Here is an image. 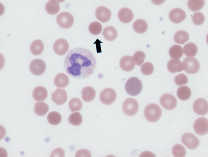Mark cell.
Segmentation results:
<instances>
[{
	"instance_id": "obj_1",
	"label": "cell",
	"mask_w": 208,
	"mask_h": 157,
	"mask_svg": "<svg viewBox=\"0 0 208 157\" xmlns=\"http://www.w3.org/2000/svg\"><path fill=\"white\" fill-rule=\"evenodd\" d=\"M96 66V59L93 54L89 50L80 47L71 50L64 62L66 73L70 76L78 79L90 76Z\"/></svg>"
},
{
	"instance_id": "obj_2",
	"label": "cell",
	"mask_w": 208,
	"mask_h": 157,
	"mask_svg": "<svg viewBox=\"0 0 208 157\" xmlns=\"http://www.w3.org/2000/svg\"><path fill=\"white\" fill-rule=\"evenodd\" d=\"M144 114L146 119L151 122H156L161 118L162 111L160 106L154 103H150L145 107Z\"/></svg>"
},
{
	"instance_id": "obj_3",
	"label": "cell",
	"mask_w": 208,
	"mask_h": 157,
	"mask_svg": "<svg viewBox=\"0 0 208 157\" xmlns=\"http://www.w3.org/2000/svg\"><path fill=\"white\" fill-rule=\"evenodd\" d=\"M125 90L129 95L135 96L138 95L142 89V84L138 78L133 77L129 78L126 83Z\"/></svg>"
},
{
	"instance_id": "obj_4",
	"label": "cell",
	"mask_w": 208,
	"mask_h": 157,
	"mask_svg": "<svg viewBox=\"0 0 208 157\" xmlns=\"http://www.w3.org/2000/svg\"><path fill=\"white\" fill-rule=\"evenodd\" d=\"M139 107L137 101L134 99L129 98L124 101L122 106L123 111L126 115L131 116L137 112Z\"/></svg>"
},
{
	"instance_id": "obj_5",
	"label": "cell",
	"mask_w": 208,
	"mask_h": 157,
	"mask_svg": "<svg viewBox=\"0 0 208 157\" xmlns=\"http://www.w3.org/2000/svg\"><path fill=\"white\" fill-rule=\"evenodd\" d=\"M185 71L189 74H194L199 70L200 66L198 60L194 57H186L183 61Z\"/></svg>"
},
{
	"instance_id": "obj_6",
	"label": "cell",
	"mask_w": 208,
	"mask_h": 157,
	"mask_svg": "<svg viewBox=\"0 0 208 157\" xmlns=\"http://www.w3.org/2000/svg\"><path fill=\"white\" fill-rule=\"evenodd\" d=\"M74 21L72 15L67 12H62L57 16V23L60 27L63 28L67 29L71 27Z\"/></svg>"
},
{
	"instance_id": "obj_7",
	"label": "cell",
	"mask_w": 208,
	"mask_h": 157,
	"mask_svg": "<svg viewBox=\"0 0 208 157\" xmlns=\"http://www.w3.org/2000/svg\"><path fill=\"white\" fill-rule=\"evenodd\" d=\"M160 102L162 106L167 110L173 109L177 104L176 98L170 93H166L162 95L160 98Z\"/></svg>"
},
{
	"instance_id": "obj_8",
	"label": "cell",
	"mask_w": 208,
	"mask_h": 157,
	"mask_svg": "<svg viewBox=\"0 0 208 157\" xmlns=\"http://www.w3.org/2000/svg\"><path fill=\"white\" fill-rule=\"evenodd\" d=\"M181 140L183 144L191 150L196 148L200 144L199 139L194 134L190 133L184 134L181 137Z\"/></svg>"
},
{
	"instance_id": "obj_9",
	"label": "cell",
	"mask_w": 208,
	"mask_h": 157,
	"mask_svg": "<svg viewBox=\"0 0 208 157\" xmlns=\"http://www.w3.org/2000/svg\"><path fill=\"white\" fill-rule=\"evenodd\" d=\"M116 94L115 90L110 88L104 89L100 92L99 98L101 101L106 105L112 104L115 100Z\"/></svg>"
},
{
	"instance_id": "obj_10",
	"label": "cell",
	"mask_w": 208,
	"mask_h": 157,
	"mask_svg": "<svg viewBox=\"0 0 208 157\" xmlns=\"http://www.w3.org/2000/svg\"><path fill=\"white\" fill-rule=\"evenodd\" d=\"M208 120L206 118L201 117L196 119L193 124V128L197 134L202 135L208 133Z\"/></svg>"
},
{
	"instance_id": "obj_11",
	"label": "cell",
	"mask_w": 208,
	"mask_h": 157,
	"mask_svg": "<svg viewBox=\"0 0 208 157\" xmlns=\"http://www.w3.org/2000/svg\"><path fill=\"white\" fill-rule=\"evenodd\" d=\"M30 72L35 75L42 74L45 71L46 65L45 63L41 59H36L32 60L29 66Z\"/></svg>"
},
{
	"instance_id": "obj_12",
	"label": "cell",
	"mask_w": 208,
	"mask_h": 157,
	"mask_svg": "<svg viewBox=\"0 0 208 157\" xmlns=\"http://www.w3.org/2000/svg\"><path fill=\"white\" fill-rule=\"evenodd\" d=\"M69 49L68 42L65 39L60 38L56 40L54 42L53 49L57 55L62 56L65 54Z\"/></svg>"
},
{
	"instance_id": "obj_13",
	"label": "cell",
	"mask_w": 208,
	"mask_h": 157,
	"mask_svg": "<svg viewBox=\"0 0 208 157\" xmlns=\"http://www.w3.org/2000/svg\"><path fill=\"white\" fill-rule=\"evenodd\" d=\"M208 103L204 99L200 98L194 102L193 109L194 112L199 115H205L208 113Z\"/></svg>"
},
{
	"instance_id": "obj_14",
	"label": "cell",
	"mask_w": 208,
	"mask_h": 157,
	"mask_svg": "<svg viewBox=\"0 0 208 157\" xmlns=\"http://www.w3.org/2000/svg\"><path fill=\"white\" fill-rule=\"evenodd\" d=\"M51 99L57 105H62L67 100V92L64 89L58 88L51 93Z\"/></svg>"
},
{
	"instance_id": "obj_15",
	"label": "cell",
	"mask_w": 208,
	"mask_h": 157,
	"mask_svg": "<svg viewBox=\"0 0 208 157\" xmlns=\"http://www.w3.org/2000/svg\"><path fill=\"white\" fill-rule=\"evenodd\" d=\"M95 15L97 19L102 23L106 22L110 20L111 15V10L107 8L100 6L95 10Z\"/></svg>"
},
{
	"instance_id": "obj_16",
	"label": "cell",
	"mask_w": 208,
	"mask_h": 157,
	"mask_svg": "<svg viewBox=\"0 0 208 157\" xmlns=\"http://www.w3.org/2000/svg\"><path fill=\"white\" fill-rule=\"evenodd\" d=\"M186 17L185 12L182 9L176 8L172 9L169 14V18L173 23H179L184 20Z\"/></svg>"
},
{
	"instance_id": "obj_17",
	"label": "cell",
	"mask_w": 208,
	"mask_h": 157,
	"mask_svg": "<svg viewBox=\"0 0 208 157\" xmlns=\"http://www.w3.org/2000/svg\"><path fill=\"white\" fill-rule=\"evenodd\" d=\"M119 65L121 68L124 71L129 72L132 70L135 65L132 57L129 55L122 57L120 61Z\"/></svg>"
},
{
	"instance_id": "obj_18",
	"label": "cell",
	"mask_w": 208,
	"mask_h": 157,
	"mask_svg": "<svg viewBox=\"0 0 208 157\" xmlns=\"http://www.w3.org/2000/svg\"><path fill=\"white\" fill-rule=\"evenodd\" d=\"M118 17L119 20L122 22L127 23L132 21L134 15L131 10L127 8H123L119 11Z\"/></svg>"
},
{
	"instance_id": "obj_19",
	"label": "cell",
	"mask_w": 208,
	"mask_h": 157,
	"mask_svg": "<svg viewBox=\"0 0 208 157\" xmlns=\"http://www.w3.org/2000/svg\"><path fill=\"white\" fill-rule=\"evenodd\" d=\"M167 67L169 71L173 73L182 71L184 69L183 64L179 59H170L167 64Z\"/></svg>"
},
{
	"instance_id": "obj_20",
	"label": "cell",
	"mask_w": 208,
	"mask_h": 157,
	"mask_svg": "<svg viewBox=\"0 0 208 157\" xmlns=\"http://www.w3.org/2000/svg\"><path fill=\"white\" fill-rule=\"evenodd\" d=\"M32 96L36 101H41L44 100L48 96L47 89L44 87L39 86L35 87L32 92Z\"/></svg>"
},
{
	"instance_id": "obj_21",
	"label": "cell",
	"mask_w": 208,
	"mask_h": 157,
	"mask_svg": "<svg viewBox=\"0 0 208 157\" xmlns=\"http://www.w3.org/2000/svg\"><path fill=\"white\" fill-rule=\"evenodd\" d=\"M54 82L55 86L60 88H64L68 84L69 80L65 73H61L58 74L55 77Z\"/></svg>"
},
{
	"instance_id": "obj_22",
	"label": "cell",
	"mask_w": 208,
	"mask_h": 157,
	"mask_svg": "<svg viewBox=\"0 0 208 157\" xmlns=\"http://www.w3.org/2000/svg\"><path fill=\"white\" fill-rule=\"evenodd\" d=\"M96 92L92 87L87 86L83 88L81 91V97L82 100L86 102L93 100L95 97Z\"/></svg>"
},
{
	"instance_id": "obj_23",
	"label": "cell",
	"mask_w": 208,
	"mask_h": 157,
	"mask_svg": "<svg viewBox=\"0 0 208 157\" xmlns=\"http://www.w3.org/2000/svg\"><path fill=\"white\" fill-rule=\"evenodd\" d=\"M105 39L108 41H112L117 38L118 33L115 28L112 26H109L105 28L102 32Z\"/></svg>"
},
{
	"instance_id": "obj_24",
	"label": "cell",
	"mask_w": 208,
	"mask_h": 157,
	"mask_svg": "<svg viewBox=\"0 0 208 157\" xmlns=\"http://www.w3.org/2000/svg\"><path fill=\"white\" fill-rule=\"evenodd\" d=\"M45 9L49 14L54 15L58 13L60 9L59 4L57 0H50L46 3Z\"/></svg>"
},
{
	"instance_id": "obj_25",
	"label": "cell",
	"mask_w": 208,
	"mask_h": 157,
	"mask_svg": "<svg viewBox=\"0 0 208 157\" xmlns=\"http://www.w3.org/2000/svg\"><path fill=\"white\" fill-rule=\"evenodd\" d=\"M133 28L134 30L139 34H142L147 30L148 25L146 22L142 19L136 20L133 24Z\"/></svg>"
},
{
	"instance_id": "obj_26",
	"label": "cell",
	"mask_w": 208,
	"mask_h": 157,
	"mask_svg": "<svg viewBox=\"0 0 208 157\" xmlns=\"http://www.w3.org/2000/svg\"><path fill=\"white\" fill-rule=\"evenodd\" d=\"M177 94L178 97L180 100L185 101L188 99L191 95L190 89L186 86H183L178 89Z\"/></svg>"
},
{
	"instance_id": "obj_27",
	"label": "cell",
	"mask_w": 208,
	"mask_h": 157,
	"mask_svg": "<svg viewBox=\"0 0 208 157\" xmlns=\"http://www.w3.org/2000/svg\"><path fill=\"white\" fill-rule=\"evenodd\" d=\"M183 51L186 56L189 57H193L197 54L198 48L195 43L192 42H189L184 45Z\"/></svg>"
},
{
	"instance_id": "obj_28",
	"label": "cell",
	"mask_w": 208,
	"mask_h": 157,
	"mask_svg": "<svg viewBox=\"0 0 208 157\" xmlns=\"http://www.w3.org/2000/svg\"><path fill=\"white\" fill-rule=\"evenodd\" d=\"M44 49V44L42 41L38 39L33 41L31 44L30 50L33 55H37L42 52Z\"/></svg>"
},
{
	"instance_id": "obj_29",
	"label": "cell",
	"mask_w": 208,
	"mask_h": 157,
	"mask_svg": "<svg viewBox=\"0 0 208 157\" xmlns=\"http://www.w3.org/2000/svg\"><path fill=\"white\" fill-rule=\"evenodd\" d=\"M189 35L186 31L183 30L178 31L175 34L174 40L176 43L183 44L189 40Z\"/></svg>"
},
{
	"instance_id": "obj_30",
	"label": "cell",
	"mask_w": 208,
	"mask_h": 157,
	"mask_svg": "<svg viewBox=\"0 0 208 157\" xmlns=\"http://www.w3.org/2000/svg\"><path fill=\"white\" fill-rule=\"evenodd\" d=\"M169 53L172 58L174 59H179L182 57L183 54V50L180 45L175 44L170 48L169 50Z\"/></svg>"
},
{
	"instance_id": "obj_31",
	"label": "cell",
	"mask_w": 208,
	"mask_h": 157,
	"mask_svg": "<svg viewBox=\"0 0 208 157\" xmlns=\"http://www.w3.org/2000/svg\"><path fill=\"white\" fill-rule=\"evenodd\" d=\"M34 111L37 115L43 116L45 115L49 109L47 104L43 102L36 103L34 107Z\"/></svg>"
},
{
	"instance_id": "obj_32",
	"label": "cell",
	"mask_w": 208,
	"mask_h": 157,
	"mask_svg": "<svg viewBox=\"0 0 208 157\" xmlns=\"http://www.w3.org/2000/svg\"><path fill=\"white\" fill-rule=\"evenodd\" d=\"M204 4L205 1L203 0H190L188 1L187 3L189 9L194 12L200 10Z\"/></svg>"
},
{
	"instance_id": "obj_33",
	"label": "cell",
	"mask_w": 208,
	"mask_h": 157,
	"mask_svg": "<svg viewBox=\"0 0 208 157\" xmlns=\"http://www.w3.org/2000/svg\"><path fill=\"white\" fill-rule=\"evenodd\" d=\"M48 122L53 125H56L60 123L61 117L60 114L57 112H51L49 113L47 116Z\"/></svg>"
},
{
	"instance_id": "obj_34",
	"label": "cell",
	"mask_w": 208,
	"mask_h": 157,
	"mask_svg": "<svg viewBox=\"0 0 208 157\" xmlns=\"http://www.w3.org/2000/svg\"><path fill=\"white\" fill-rule=\"evenodd\" d=\"M82 117L80 114L76 112L71 114L68 118L69 122L75 126L80 125L82 122Z\"/></svg>"
},
{
	"instance_id": "obj_35",
	"label": "cell",
	"mask_w": 208,
	"mask_h": 157,
	"mask_svg": "<svg viewBox=\"0 0 208 157\" xmlns=\"http://www.w3.org/2000/svg\"><path fill=\"white\" fill-rule=\"evenodd\" d=\"M172 152L173 155L176 157H184L186 154L185 147L179 144L175 145L173 147Z\"/></svg>"
},
{
	"instance_id": "obj_36",
	"label": "cell",
	"mask_w": 208,
	"mask_h": 157,
	"mask_svg": "<svg viewBox=\"0 0 208 157\" xmlns=\"http://www.w3.org/2000/svg\"><path fill=\"white\" fill-rule=\"evenodd\" d=\"M82 105L81 100L79 99L76 98L71 99L68 103L69 108L72 112L80 111L82 108Z\"/></svg>"
},
{
	"instance_id": "obj_37",
	"label": "cell",
	"mask_w": 208,
	"mask_h": 157,
	"mask_svg": "<svg viewBox=\"0 0 208 157\" xmlns=\"http://www.w3.org/2000/svg\"><path fill=\"white\" fill-rule=\"evenodd\" d=\"M88 29L91 34L94 35H97L101 33L102 27L100 23L98 21H95L90 24Z\"/></svg>"
},
{
	"instance_id": "obj_38",
	"label": "cell",
	"mask_w": 208,
	"mask_h": 157,
	"mask_svg": "<svg viewBox=\"0 0 208 157\" xmlns=\"http://www.w3.org/2000/svg\"><path fill=\"white\" fill-rule=\"evenodd\" d=\"M146 55L143 52L138 51L135 52L132 58L135 63L138 66H141L144 62Z\"/></svg>"
},
{
	"instance_id": "obj_39",
	"label": "cell",
	"mask_w": 208,
	"mask_h": 157,
	"mask_svg": "<svg viewBox=\"0 0 208 157\" xmlns=\"http://www.w3.org/2000/svg\"><path fill=\"white\" fill-rule=\"evenodd\" d=\"M141 70L144 75H146L151 74L153 72L154 67L153 64L149 62H146L141 66Z\"/></svg>"
},
{
	"instance_id": "obj_40",
	"label": "cell",
	"mask_w": 208,
	"mask_h": 157,
	"mask_svg": "<svg viewBox=\"0 0 208 157\" xmlns=\"http://www.w3.org/2000/svg\"><path fill=\"white\" fill-rule=\"evenodd\" d=\"M205 17L203 14L200 12H197L194 14L192 17L193 23L195 25H199L204 22Z\"/></svg>"
},
{
	"instance_id": "obj_41",
	"label": "cell",
	"mask_w": 208,
	"mask_h": 157,
	"mask_svg": "<svg viewBox=\"0 0 208 157\" xmlns=\"http://www.w3.org/2000/svg\"><path fill=\"white\" fill-rule=\"evenodd\" d=\"M174 81L176 84L179 86L186 84L188 82V79L185 74L181 73L175 76Z\"/></svg>"
},
{
	"instance_id": "obj_42",
	"label": "cell",
	"mask_w": 208,
	"mask_h": 157,
	"mask_svg": "<svg viewBox=\"0 0 208 157\" xmlns=\"http://www.w3.org/2000/svg\"><path fill=\"white\" fill-rule=\"evenodd\" d=\"M91 156L90 152L88 150L85 149H82L77 150L75 154V156L76 157H90Z\"/></svg>"
},
{
	"instance_id": "obj_43",
	"label": "cell",
	"mask_w": 208,
	"mask_h": 157,
	"mask_svg": "<svg viewBox=\"0 0 208 157\" xmlns=\"http://www.w3.org/2000/svg\"><path fill=\"white\" fill-rule=\"evenodd\" d=\"M65 152L61 148H58L54 150L51 153L50 157H64Z\"/></svg>"
}]
</instances>
